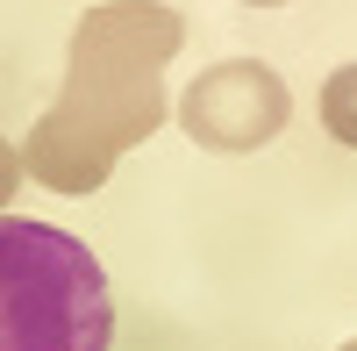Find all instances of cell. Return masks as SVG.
<instances>
[{
    "mask_svg": "<svg viewBox=\"0 0 357 351\" xmlns=\"http://www.w3.org/2000/svg\"><path fill=\"white\" fill-rule=\"evenodd\" d=\"M186 43L165 0H100L86 8L65 50V86L36 115V129L22 143L29 180L50 194H100L122 151L151 143L172 115L165 65Z\"/></svg>",
    "mask_w": 357,
    "mask_h": 351,
    "instance_id": "cell-1",
    "label": "cell"
},
{
    "mask_svg": "<svg viewBox=\"0 0 357 351\" xmlns=\"http://www.w3.org/2000/svg\"><path fill=\"white\" fill-rule=\"evenodd\" d=\"M107 273L72 229L0 215V351H107Z\"/></svg>",
    "mask_w": 357,
    "mask_h": 351,
    "instance_id": "cell-2",
    "label": "cell"
},
{
    "mask_svg": "<svg viewBox=\"0 0 357 351\" xmlns=\"http://www.w3.org/2000/svg\"><path fill=\"white\" fill-rule=\"evenodd\" d=\"M178 129H186L200 151H264L286 115H293V94L286 79L264 65V57H222V65H207L186 94H178Z\"/></svg>",
    "mask_w": 357,
    "mask_h": 351,
    "instance_id": "cell-3",
    "label": "cell"
},
{
    "mask_svg": "<svg viewBox=\"0 0 357 351\" xmlns=\"http://www.w3.org/2000/svg\"><path fill=\"white\" fill-rule=\"evenodd\" d=\"M321 129H329L343 151H357V65H336L321 86Z\"/></svg>",
    "mask_w": 357,
    "mask_h": 351,
    "instance_id": "cell-4",
    "label": "cell"
},
{
    "mask_svg": "<svg viewBox=\"0 0 357 351\" xmlns=\"http://www.w3.org/2000/svg\"><path fill=\"white\" fill-rule=\"evenodd\" d=\"M22 143H8V136H0V208H8V201H15V187H22Z\"/></svg>",
    "mask_w": 357,
    "mask_h": 351,
    "instance_id": "cell-5",
    "label": "cell"
},
{
    "mask_svg": "<svg viewBox=\"0 0 357 351\" xmlns=\"http://www.w3.org/2000/svg\"><path fill=\"white\" fill-rule=\"evenodd\" d=\"M250 8H286V0H250Z\"/></svg>",
    "mask_w": 357,
    "mask_h": 351,
    "instance_id": "cell-6",
    "label": "cell"
},
{
    "mask_svg": "<svg viewBox=\"0 0 357 351\" xmlns=\"http://www.w3.org/2000/svg\"><path fill=\"white\" fill-rule=\"evenodd\" d=\"M343 351H357V337H350V344H343Z\"/></svg>",
    "mask_w": 357,
    "mask_h": 351,
    "instance_id": "cell-7",
    "label": "cell"
}]
</instances>
